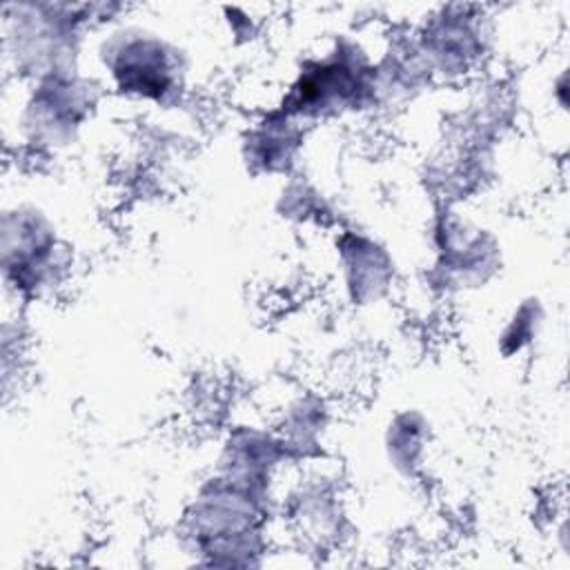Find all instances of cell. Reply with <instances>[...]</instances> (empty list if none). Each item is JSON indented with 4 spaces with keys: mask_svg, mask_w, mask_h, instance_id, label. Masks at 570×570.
Returning <instances> with one entry per match:
<instances>
[{
    "mask_svg": "<svg viewBox=\"0 0 570 570\" xmlns=\"http://www.w3.org/2000/svg\"><path fill=\"white\" fill-rule=\"evenodd\" d=\"M105 53L118 87L140 98L167 96L180 80L176 51L160 38L142 31H127Z\"/></svg>",
    "mask_w": 570,
    "mask_h": 570,
    "instance_id": "1",
    "label": "cell"
},
{
    "mask_svg": "<svg viewBox=\"0 0 570 570\" xmlns=\"http://www.w3.org/2000/svg\"><path fill=\"white\" fill-rule=\"evenodd\" d=\"M2 263L7 281L18 289H36L53 278L56 238L49 223L33 209H16L2 225Z\"/></svg>",
    "mask_w": 570,
    "mask_h": 570,
    "instance_id": "2",
    "label": "cell"
}]
</instances>
